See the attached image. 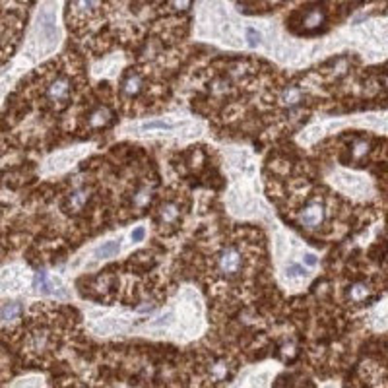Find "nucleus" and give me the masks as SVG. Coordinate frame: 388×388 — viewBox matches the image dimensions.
I'll use <instances>...</instances> for the list:
<instances>
[{
  "label": "nucleus",
  "mask_w": 388,
  "mask_h": 388,
  "mask_svg": "<svg viewBox=\"0 0 388 388\" xmlns=\"http://www.w3.org/2000/svg\"><path fill=\"white\" fill-rule=\"evenodd\" d=\"M239 268H241V253L235 247L223 249L221 255H219V270H221V274L233 276V274L239 272Z\"/></svg>",
  "instance_id": "nucleus-1"
},
{
  "label": "nucleus",
  "mask_w": 388,
  "mask_h": 388,
  "mask_svg": "<svg viewBox=\"0 0 388 388\" xmlns=\"http://www.w3.org/2000/svg\"><path fill=\"white\" fill-rule=\"evenodd\" d=\"M324 219V210H322L321 204H313L308 206L307 210H303L301 214V223L305 227H319Z\"/></svg>",
  "instance_id": "nucleus-2"
},
{
  "label": "nucleus",
  "mask_w": 388,
  "mask_h": 388,
  "mask_svg": "<svg viewBox=\"0 0 388 388\" xmlns=\"http://www.w3.org/2000/svg\"><path fill=\"white\" fill-rule=\"evenodd\" d=\"M70 94V80L68 78H58L49 86V99L51 101H64Z\"/></svg>",
  "instance_id": "nucleus-3"
},
{
  "label": "nucleus",
  "mask_w": 388,
  "mask_h": 388,
  "mask_svg": "<svg viewBox=\"0 0 388 388\" xmlns=\"http://www.w3.org/2000/svg\"><path fill=\"white\" fill-rule=\"evenodd\" d=\"M324 20H326L324 8H321V6H315V8H311V10L305 14V18H303V26L308 27V29H315V27L322 26V24H324Z\"/></svg>",
  "instance_id": "nucleus-4"
},
{
  "label": "nucleus",
  "mask_w": 388,
  "mask_h": 388,
  "mask_svg": "<svg viewBox=\"0 0 388 388\" xmlns=\"http://www.w3.org/2000/svg\"><path fill=\"white\" fill-rule=\"evenodd\" d=\"M119 251H121V243L119 241H107V243H103V245L95 251V258H111V256H117Z\"/></svg>",
  "instance_id": "nucleus-5"
},
{
  "label": "nucleus",
  "mask_w": 388,
  "mask_h": 388,
  "mask_svg": "<svg viewBox=\"0 0 388 388\" xmlns=\"http://www.w3.org/2000/svg\"><path fill=\"white\" fill-rule=\"evenodd\" d=\"M54 283H56V280L51 283L45 272H37V276H35V289H37L39 293H43V295L54 293V289H56V287H53Z\"/></svg>",
  "instance_id": "nucleus-6"
},
{
  "label": "nucleus",
  "mask_w": 388,
  "mask_h": 388,
  "mask_svg": "<svg viewBox=\"0 0 388 388\" xmlns=\"http://www.w3.org/2000/svg\"><path fill=\"white\" fill-rule=\"evenodd\" d=\"M88 198H90V192H88L86 188H80V190H76L74 194H70L68 204H70V208H72L74 212H78V210H82V208L86 206Z\"/></svg>",
  "instance_id": "nucleus-7"
},
{
  "label": "nucleus",
  "mask_w": 388,
  "mask_h": 388,
  "mask_svg": "<svg viewBox=\"0 0 388 388\" xmlns=\"http://www.w3.org/2000/svg\"><path fill=\"white\" fill-rule=\"evenodd\" d=\"M99 0H74V10L82 16H88V14L95 12L99 8Z\"/></svg>",
  "instance_id": "nucleus-8"
},
{
  "label": "nucleus",
  "mask_w": 388,
  "mask_h": 388,
  "mask_svg": "<svg viewBox=\"0 0 388 388\" xmlns=\"http://www.w3.org/2000/svg\"><path fill=\"white\" fill-rule=\"evenodd\" d=\"M22 313H24V307H22L20 303H8L6 307L2 308L0 317H2L4 321H14V319H18Z\"/></svg>",
  "instance_id": "nucleus-9"
},
{
  "label": "nucleus",
  "mask_w": 388,
  "mask_h": 388,
  "mask_svg": "<svg viewBox=\"0 0 388 388\" xmlns=\"http://www.w3.org/2000/svg\"><path fill=\"white\" fill-rule=\"evenodd\" d=\"M140 88H142V80H140V76H136V74H130L126 82H124V92L128 95H136L140 92Z\"/></svg>",
  "instance_id": "nucleus-10"
},
{
  "label": "nucleus",
  "mask_w": 388,
  "mask_h": 388,
  "mask_svg": "<svg viewBox=\"0 0 388 388\" xmlns=\"http://www.w3.org/2000/svg\"><path fill=\"white\" fill-rule=\"evenodd\" d=\"M109 119H111V115H109V111L107 109H97L94 115H92V126H95V128H99V126H105L109 122Z\"/></svg>",
  "instance_id": "nucleus-11"
},
{
  "label": "nucleus",
  "mask_w": 388,
  "mask_h": 388,
  "mask_svg": "<svg viewBox=\"0 0 388 388\" xmlns=\"http://www.w3.org/2000/svg\"><path fill=\"white\" fill-rule=\"evenodd\" d=\"M283 103L287 105V107H291V105H297L299 101H301V92L297 90V88H289L285 94H283Z\"/></svg>",
  "instance_id": "nucleus-12"
},
{
  "label": "nucleus",
  "mask_w": 388,
  "mask_h": 388,
  "mask_svg": "<svg viewBox=\"0 0 388 388\" xmlns=\"http://www.w3.org/2000/svg\"><path fill=\"white\" fill-rule=\"evenodd\" d=\"M153 128H161V130H171L173 124L167 121H151V122H144L142 124V130H153Z\"/></svg>",
  "instance_id": "nucleus-13"
},
{
  "label": "nucleus",
  "mask_w": 388,
  "mask_h": 388,
  "mask_svg": "<svg viewBox=\"0 0 388 388\" xmlns=\"http://www.w3.org/2000/svg\"><path fill=\"white\" fill-rule=\"evenodd\" d=\"M247 39H249V47H256L258 43H260V31H256V29H249L247 31Z\"/></svg>",
  "instance_id": "nucleus-14"
},
{
  "label": "nucleus",
  "mask_w": 388,
  "mask_h": 388,
  "mask_svg": "<svg viewBox=\"0 0 388 388\" xmlns=\"http://www.w3.org/2000/svg\"><path fill=\"white\" fill-rule=\"evenodd\" d=\"M161 214H163V219H165V221H171L173 217L179 215V210H177L175 206H165V210H161Z\"/></svg>",
  "instance_id": "nucleus-15"
},
{
  "label": "nucleus",
  "mask_w": 388,
  "mask_h": 388,
  "mask_svg": "<svg viewBox=\"0 0 388 388\" xmlns=\"http://www.w3.org/2000/svg\"><path fill=\"white\" fill-rule=\"evenodd\" d=\"M287 276H305V270L303 266H299V264H291V266H287Z\"/></svg>",
  "instance_id": "nucleus-16"
},
{
  "label": "nucleus",
  "mask_w": 388,
  "mask_h": 388,
  "mask_svg": "<svg viewBox=\"0 0 388 388\" xmlns=\"http://www.w3.org/2000/svg\"><path fill=\"white\" fill-rule=\"evenodd\" d=\"M144 235H146V229L136 227V229H132V233H130V239H132V241H142Z\"/></svg>",
  "instance_id": "nucleus-17"
},
{
  "label": "nucleus",
  "mask_w": 388,
  "mask_h": 388,
  "mask_svg": "<svg viewBox=\"0 0 388 388\" xmlns=\"http://www.w3.org/2000/svg\"><path fill=\"white\" fill-rule=\"evenodd\" d=\"M171 4H173L177 10H187L188 6H190V0H171Z\"/></svg>",
  "instance_id": "nucleus-18"
},
{
  "label": "nucleus",
  "mask_w": 388,
  "mask_h": 388,
  "mask_svg": "<svg viewBox=\"0 0 388 388\" xmlns=\"http://www.w3.org/2000/svg\"><path fill=\"white\" fill-rule=\"evenodd\" d=\"M365 293H367V289H363V285H355L353 291H351V297H353V299H361Z\"/></svg>",
  "instance_id": "nucleus-19"
},
{
  "label": "nucleus",
  "mask_w": 388,
  "mask_h": 388,
  "mask_svg": "<svg viewBox=\"0 0 388 388\" xmlns=\"http://www.w3.org/2000/svg\"><path fill=\"white\" fill-rule=\"evenodd\" d=\"M305 264H308V266H315V264H317V256L315 255H305Z\"/></svg>",
  "instance_id": "nucleus-20"
}]
</instances>
